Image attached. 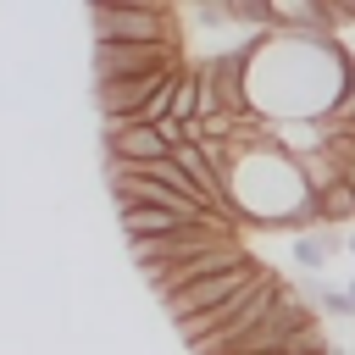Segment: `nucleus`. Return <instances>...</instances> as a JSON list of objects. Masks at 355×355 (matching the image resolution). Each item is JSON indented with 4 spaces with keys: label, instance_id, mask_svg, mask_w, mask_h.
<instances>
[{
    "label": "nucleus",
    "instance_id": "11",
    "mask_svg": "<svg viewBox=\"0 0 355 355\" xmlns=\"http://www.w3.org/2000/svg\"><path fill=\"white\" fill-rule=\"evenodd\" d=\"M344 294H349V305H355V283H349V288H344Z\"/></svg>",
    "mask_w": 355,
    "mask_h": 355
},
{
    "label": "nucleus",
    "instance_id": "3",
    "mask_svg": "<svg viewBox=\"0 0 355 355\" xmlns=\"http://www.w3.org/2000/svg\"><path fill=\"white\" fill-rule=\"evenodd\" d=\"M288 294V277L277 272V266H261V277L250 283V288H239L227 305H216L211 316H194V322H183L178 333H183V344L194 349V355H222L233 338H244L277 300Z\"/></svg>",
    "mask_w": 355,
    "mask_h": 355
},
{
    "label": "nucleus",
    "instance_id": "5",
    "mask_svg": "<svg viewBox=\"0 0 355 355\" xmlns=\"http://www.w3.org/2000/svg\"><path fill=\"white\" fill-rule=\"evenodd\" d=\"M261 266L266 261H255V255H239L233 266H222V272H205V277H194L189 288H178L172 300H161L166 305V316L183 327V322H194V316H211L216 305H227L239 288H250L255 277H261Z\"/></svg>",
    "mask_w": 355,
    "mask_h": 355
},
{
    "label": "nucleus",
    "instance_id": "7",
    "mask_svg": "<svg viewBox=\"0 0 355 355\" xmlns=\"http://www.w3.org/2000/svg\"><path fill=\"white\" fill-rule=\"evenodd\" d=\"M178 139H183L178 122H161V128L105 122V161H116V166H150V161H166L178 150Z\"/></svg>",
    "mask_w": 355,
    "mask_h": 355
},
{
    "label": "nucleus",
    "instance_id": "2",
    "mask_svg": "<svg viewBox=\"0 0 355 355\" xmlns=\"http://www.w3.org/2000/svg\"><path fill=\"white\" fill-rule=\"evenodd\" d=\"M222 178V200L244 227H316V194L305 189L300 166L272 144H200Z\"/></svg>",
    "mask_w": 355,
    "mask_h": 355
},
{
    "label": "nucleus",
    "instance_id": "8",
    "mask_svg": "<svg viewBox=\"0 0 355 355\" xmlns=\"http://www.w3.org/2000/svg\"><path fill=\"white\" fill-rule=\"evenodd\" d=\"M338 250H344V233H338V227H322V222H316V227H305V233L294 239V261H300V266H311V272H316V266H327Z\"/></svg>",
    "mask_w": 355,
    "mask_h": 355
},
{
    "label": "nucleus",
    "instance_id": "4",
    "mask_svg": "<svg viewBox=\"0 0 355 355\" xmlns=\"http://www.w3.org/2000/svg\"><path fill=\"white\" fill-rule=\"evenodd\" d=\"M94 44H172L178 33V11L166 6H94L89 11Z\"/></svg>",
    "mask_w": 355,
    "mask_h": 355
},
{
    "label": "nucleus",
    "instance_id": "1",
    "mask_svg": "<svg viewBox=\"0 0 355 355\" xmlns=\"http://www.w3.org/2000/svg\"><path fill=\"white\" fill-rule=\"evenodd\" d=\"M239 78L244 111L261 122L327 116L355 78V50L322 33H255L239 50Z\"/></svg>",
    "mask_w": 355,
    "mask_h": 355
},
{
    "label": "nucleus",
    "instance_id": "6",
    "mask_svg": "<svg viewBox=\"0 0 355 355\" xmlns=\"http://www.w3.org/2000/svg\"><path fill=\"white\" fill-rule=\"evenodd\" d=\"M189 61V39L172 44H94V83L111 78H144V72H166Z\"/></svg>",
    "mask_w": 355,
    "mask_h": 355
},
{
    "label": "nucleus",
    "instance_id": "9",
    "mask_svg": "<svg viewBox=\"0 0 355 355\" xmlns=\"http://www.w3.org/2000/svg\"><path fill=\"white\" fill-rule=\"evenodd\" d=\"M316 222H322V227H344V222H355V183L327 189V194L316 200Z\"/></svg>",
    "mask_w": 355,
    "mask_h": 355
},
{
    "label": "nucleus",
    "instance_id": "10",
    "mask_svg": "<svg viewBox=\"0 0 355 355\" xmlns=\"http://www.w3.org/2000/svg\"><path fill=\"white\" fill-rule=\"evenodd\" d=\"M266 355H338V349L322 338V344H300V349H266Z\"/></svg>",
    "mask_w": 355,
    "mask_h": 355
}]
</instances>
